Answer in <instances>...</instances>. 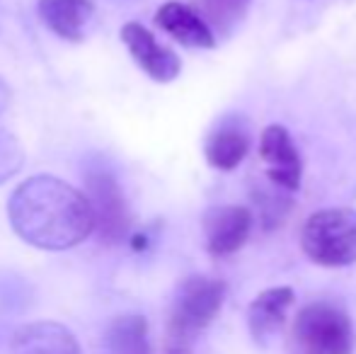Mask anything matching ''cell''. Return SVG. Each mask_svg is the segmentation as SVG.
<instances>
[{
  "label": "cell",
  "instance_id": "cell-8",
  "mask_svg": "<svg viewBox=\"0 0 356 354\" xmlns=\"http://www.w3.org/2000/svg\"><path fill=\"white\" fill-rule=\"evenodd\" d=\"M252 228V214L245 207H225L209 209L204 216V236H207V248L213 257H225L238 252L245 246Z\"/></svg>",
  "mask_w": 356,
  "mask_h": 354
},
{
  "label": "cell",
  "instance_id": "cell-17",
  "mask_svg": "<svg viewBox=\"0 0 356 354\" xmlns=\"http://www.w3.org/2000/svg\"><path fill=\"white\" fill-rule=\"evenodd\" d=\"M24 166V146L8 129H0V184L15 177Z\"/></svg>",
  "mask_w": 356,
  "mask_h": 354
},
{
  "label": "cell",
  "instance_id": "cell-14",
  "mask_svg": "<svg viewBox=\"0 0 356 354\" xmlns=\"http://www.w3.org/2000/svg\"><path fill=\"white\" fill-rule=\"evenodd\" d=\"M104 354H153L148 337V323L138 313L117 316L104 330Z\"/></svg>",
  "mask_w": 356,
  "mask_h": 354
},
{
  "label": "cell",
  "instance_id": "cell-5",
  "mask_svg": "<svg viewBox=\"0 0 356 354\" xmlns=\"http://www.w3.org/2000/svg\"><path fill=\"white\" fill-rule=\"evenodd\" d=\"M88 199L95 211V233L104 246H122L131 241L134 218L124 197L119 179L104 168H92L85 172Z\"/></svg>",
  "mask_w": 356,
  "mask_h": 354
},
{
  "label": "cell",
  "instance_id": "cell-18",
  "mask_svg": "<svg viewBox=\"0 0 356 354\" xmlns=\"http://www.w3.org/2000/svg\"><path fill=\"white\" fill-rule=\"evenodd\" d=\"M10 104V86L0 78V112Z\"/></svg>",
  "mask_w": 356,
  "mask_h": 354
},
{
  "label": "cell",
  "instance_id": "cell-9",
  "mask_svg": "<svg viewBox=\"0 0 356 354\" xmlns=\"http://www.w3.org/2000/svg\"><path fill=\"white\" fill-rule=\"evenodd\" d=\"M155 22L163 32H168L175 42L189 49H213L216 47V32L211 24L202 17V13L192 10L189 5L170 0L160 5L155 13Z\"/></svg>",
  "mask_w": 356,
  "mask_h": 354
},
{
  "label": "cell",
  "instance_id": "cell-16",
  "mask_svg": "<svg viewBox=\"0 0 356 354\" xmlns=\"http://www.w3.org/2000/svg\"><path fill=\"white\" fill-rule=\"evenodd\" d=\"M202 17L211 24L213 32H230L243 19L250 0H199Z\"/></svg>",
  "mask_w": 356,
  "mask_h": 354
},
{
  "label": "cell",
  "instance_id": "cell-1",
  "mask_svg": "<svg viewBox=\"0 0 356 354\" xmlns=\"http://www.w3.org/2000/svg\"><path fill=\"white\" fill-rule=\"evenodd\" d=\"M13 231L39 250H68L95 231L90 199L68 182L51 175L27 177L8 199Z\"/></svg>",
  "mask_w": 356,
  "mask_h": 354
},
{
  "label": "cell",
  "instance_id": "cell-2",
  "mask_svg": "<svg viewBox=\"0 0 356 354\" xmlns=\"http://www.w3.org/2000/svg\"><path fill=\"white\" fill-rule=\"evenodd\" d=\"M305 257L320 267H347L356 262V209H320L300 231Z\"/></svg>",
  "mask_w": 356,
  "mask_h": 354
},
{
  "label": "cell",
  "instance_id": "cell-15",
  "mask_svg": "<svg viewBox=\"0 0 356 354\" xmlns=\"http://www.w3.org/2000/svg\"><path fill=\"white\" fill-rule=\"evenodd\" d=\"M254 204H257V211L262 216V223L264 228H274L289 216V209H291V199H289V192L279 184H274L269 179V187H262L257 184L252 194Z\"/></svg>",
  "mask_w": 356,
  "mask_h": 354
},
{
  "label": "cell",
  "instance_id": "cell-12",
  "mask_svg": "<svg viewBox=\"0 0 356 354\" xmlns=\"http://www.w3.org/2000/svg\"><path fill=\"white\" fill-rule=\"evenodd\" d=\"M293 306V291L289 287H272L262 291L248 308V325L254 342H267L284 328L289 308Z\"/></svg>",
  "mask_w": 356,
  "mask_h": 354
},
{
  "label": "cell",
  "instance_id": "cell-3",
  "mask_svg": "<svg viewBox=\"0 0 356 354\" xmlns=\"http://www.w3.org/2000/svg\"><path fill=\"white\" fill-rule=\"evenodd\" d=\"M293 354H354V325L332 301H313L296 316Z\"/></svg>",
  "mask_w": 356,
  "mask_h": 354
},
{
  "label": "cell",
  "instance_id": "cell-11",
  "mask_svg": "<svg viewBox=\"0 0 356 354\" xmlns=\"http://www.w3.org/2000/svg\"><path fill=\"white\" fill-rule=\"evenodd\" d=\"M42 22L66 42H83L92 22V0H39L37 5Z\"/></svg>",
  "mask_w": 356,
  "mask_h": 354
},
{
  "label": "cell",
  "instance_id": "cell-19",
  "mask_svg": "<svg viewBox=\"0 0 356 354\" xmlns=\"http://www.w3.org/2000/svg\"><path fill=\"white\" fill-rule=\"evenodd\" d=\"M168 354H192V350H189L187 345H175V347H170Z\"/></svg>",
  "mask_w": 356,
  "mask_h": 354
},
{
  "label": "cell",
  "instance_id": "cell-13",
  "mask_svg": "<svg viewBox=\"0 0 356 354\" xmlns=\"http://www.w3.org/2000/svg\"><path fill=\"white\" fill-rule=\"evenodd\" d=\"M204 153H207L209 166L216 170H235L250 153V134L235 122H223L207 138Z\"/></svg>",
  "mask_w": 356,
  "mask_h": 354
},
{
  "label": "cell",
  "instance_id": "cell-4",
  "mask_svg": "<svg viewBox=\"0 0 356 354\" xmlns=\"http://www.w3.org/2000/svg\"><path fill=\"white\" fill-rule=\"evenodd\" d=\"M225 301V282L211 277H189L177 289V296L170 313V332L177 345H187L189 340L204 332L218 316Z\"/></svg>",
  "mask_w": 356,
  "mask_h": 354
},
{
  "label": "cell",
  "instance_id": "cell-7",
  "mask_svg": "<svg viewBox=\"0 0 356 354\" xmlns=\"http://www.w3.org/2000/svg\"><path fill=\"white\" fill-rule=\"evenodd\" d=\"M259 156L267 163V177L286 192H298L303 177L298 148L291 141V134L282 124H272L259 136Z\"/></svg>",
  "mask_w": 356,
  "mask_h": 354
},
{
  "label": "cell",
  "instance_id": "cell-10",
  "mask_svg": "<svg viewBox=\"0 0 356 354\" xmlns=\"http://www.w3.org/2000/svg\"><path fill=\"white\" fill-rule=\"evenodd\" d=\"M10 354H83L78 337L66 325L54 321L27 323L15 330Z\"/></svg>",
  "mask_w": 356,
  "mask_h": 354
},
{
  "label": "cell",
  "instance_id": "cell-6",
  "mask_svg": "<svg viewBox=\"0 0 356 354\" xmlns=\"http://www.w3.org/2000/svg\"><path fill=\"white\" fill-rule=\"evenodd\" d=\"M122 42L127 44L134 61L141 66V71L155 83H172L182 71V61L172 49L163 47L153 37L150 29L141 22H127L122 27Z\"/></svg>",
  "mask_w": 356,
  "mask_h": 354
}]
</instances>
